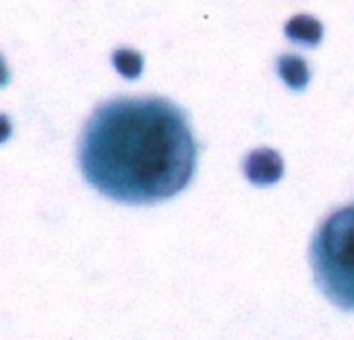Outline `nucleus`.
I'll use <instances>...</instances> for the list:
<instances>
[{"label": "nucleus", "mask_w": 354, "mask_h": 340, "mask_svg": "<svg viewBox=\"0 0 354 340\" xmlns=\"http://www.w3.org/2000/svg\"><path fill=\"white\" fill-rule=\"evenodd\" d=\"M245 175L257 187L274 185L284 175V162L278 152L270 147H259L251 152L245 160Z\"/></svg>", "instance_id": "3"}, {"label": "nucleus", "mask_w": 354, "mask_h": 340, "mask_svg": "<svg viewBox=\"0 0 354 340\" xmlns=\"http://www.w3.org/2000/svg\"><path fill=\"white\" fill-rule=\"evenodd\" d=\"M284 33L288 39L297 42V44H305V46H317L324 37V25L311 17V15H295L286 27Z\"/></svg>", "instance_id": "4"}, {"label": "nucleus", "mask_w": 354, "mask_h": 340, "mask_svg": "<svg viewBox=\"0 0 354 340\" xmlns=\"http://www.w3.org/2000/svg\"><path fill=\"white\" fill-rule=\"evenodd\" d=\"M311 264L322 293L340 310L354 312V206L322 224L311 245Z\"/></svg>", "instance_id": "2"}, {"label": "nucleus", "mask_w": 354, "mask_h": 340, "mask_svg": "<svg viewBox=\"0 0 354 340\" xmlns=\"http://www.w3.org/2000/svg\"><path fill=\"white\" fill-rule=\"evenodd\" d=\"M112 62L116 66V71L127 77V79H137L143 71V56L137 50H129V48H120L114 52Z\"/></svg>", "instance_id": "6"}, {"label": "nucleus", "mask_w": 354, "mask_h": 340, "mask_svg": "<svg viewBox=\"0 0 354 340\" xmlns=\"http://www.w3.org/2000/svg\"><path fill=\"white\" fill-rule=\"evenodd\" d=\"M278 73L284 79V83L290 89H297V91L305 89L309 79H311L307 62L301 56H295V54H286V56H282L278 60Z\"/></svg>", "instance_id": "5"}, {"label": "nucleus", "mask_w": 354, "mask_h": 340, "mask_svg": "<svg viewBox=\"0 0 354 340\" xmlns=\"http://www.w3.org/2000/svg\"><path fill=\"white\" fill-rule=\"evenodd\" d=\"M197 145L187 116L162 98H118L87 120L79 147L85 181L122 204H156L193 179Z\"/></svg>", "instance_id": "1"}]
</instances>
